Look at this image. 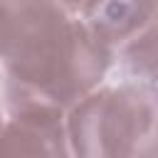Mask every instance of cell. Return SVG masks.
I'll return each mask as SVG.
<instances>
[{"label": "cell", "instance_id": "1", "mask_svg": "<svg viewBox=\"0 0 158 158\" xmlns=\"http://www.w3.org/2000/svg\"><path fill=\"white\" fill-rule=\"evenodd\" d=\"M116 52L59 0H0V79L72 109L109 74Z\"/></svg>", "mask_w": 158, "mask_h": 158}, {"label": "cell", "instance_id": "2", "mask_svg": "<svg viewBox=\"0 0 158 158\" xmlns=\"http://www.w3.org/2000/svg\"><path fill=\"white\" fill-rule=\"evenodd\" d=\"M72 156L81 158H156L158 84L126 77L96 86L67 111Z\"/></svg>", "mask_w": 158, "mask_h": 158}, {"label": "cell", "instance_id": "3", "mask_svg": "<svg viewBox=\"0 0 158 158\" xmlns=\"http://www.w3.org/2000/svg\"><path fill=\"white\" fill-rule=\"evenodd\" d=\"M0 109L5 126L0 133V153L12 156H72L67 109L20 91L0 79Z\"/></svg>", "mask_w": 158, "mask_h": 158}, {"label": "cell", "instance_id": "4", "mask_svg": "<svg viewBox=\"0 0 158 158\" xmlns=\"http://www.w3.org/2000/svg\"><path fill=\"white\" fill-rule=\"evenodd\" d=\"M79 15L116 52L158 17V0H84Z\"/></svg>", "mask_w": 158, "mask_h": 158}, {"label": "cell", "instance_id": "5", "mask_svg": "<svg viewBox=\"0 0 158 158\" xmlns=\"http://www.w3.org/2000/svg\"><path fill=\"white\" fill-rule=\"evenodd\" d=\"M116 59L126 77L158 84V17L118 47Z\"/></svg>", "mask_w": 158, "mask_h": 158}, {"label": "cell", "instance_id": "6", "mask_svg": "<svg viewBox=\"0 0 158 158\" xmlns=\"http://www.w3.org/2000/svg\"><path fill=\"white\" fill-rule=\"evenodd\" d=\"M62 5H67V7H72V10H77L79 12V7L84 5V0H59Z\"/></svg>", "mask_w": 158, "mask_h": 158}, {"label": "cell", "instance_id": "7", "mask_svg": "<svg viewBox=\"0 0 158 158\" xmlns=\"http://www.w3.org/2000/svg\"><path fill=\"white\" fill-rule=\"evenodd\" d=\"M2 126H5V111L0 109V133H2Z\"/></svg>", "mask_w": 158, "mask_h": 158}]
</instances>
